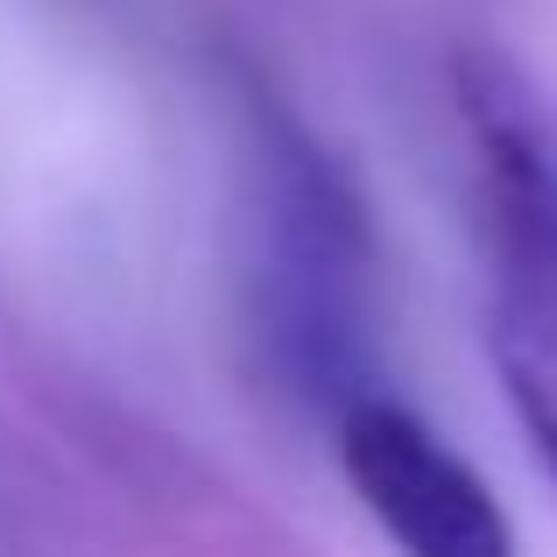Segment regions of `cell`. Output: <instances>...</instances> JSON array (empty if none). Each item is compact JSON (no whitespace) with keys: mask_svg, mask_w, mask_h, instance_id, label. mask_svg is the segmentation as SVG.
Masks as SVG:
<instances>
[{"mask_svg":"<svg viewBox=\"0 0 557 557\" xmlns=\"http://www.w3.org/2000/svg\"><path fill=\"white\" fill-rule=\"evenodd\" d=\"M332 451L395 557H516L502 494L466 451H451L431 423L395 395H360L332 417Z\"/></svg>","mask_w":557,"mask_h":557,"instance_id":"obj_3","label":"cell"},{"mask_svg":"<svg viewBox=\"0 0 557 557\" xmlns=\"http://www.w3.org/2000/svg\"><path fill=\"white\" fill-rule=\"evenodd\" d=\"M502 388H508V409H516L522 437H530L536 466H544V480H550V494H557V388L536 368H522V360H508V368H502Z\"/></svg>","mask_w":557,"mask_h":557,"instance_id":"obj_4","label":"cell"},{"mask_svg":"<svg viewBox=\"0 0 557 557\" xmlns=\"http://www.w3.org/2000/svg\"><path fill=\"white\" fill-rule=\"evenodd\" d=\"M451 99L473 156V219L508 360L557 388V127L536 85L494 50L451 64Z\"/></svg>","mask_w":557,"mask_h":557,"instance_id":"obj_2","label":"cell"},{"mask_svg":"<svg viewBox=\"0 0 557 557\" xmlns=\"http://www.w3.org/2000/svg\"><path fill=\"white\" fill-rule=\"evenodd\" d=\"M247 325L283 388L339 417L374 395V226L354 170L283 107L255 113Z\"/></svg>","mask_w":557,"mask_h":557,"instance_id":"obj_1","label":"cell"}]
</instances>
